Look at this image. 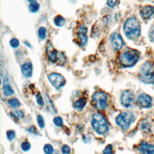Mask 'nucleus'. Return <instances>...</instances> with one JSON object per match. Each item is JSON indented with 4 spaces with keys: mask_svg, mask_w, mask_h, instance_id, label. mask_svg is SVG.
Returning <instances> with one entry per match:
<instances>
[{
    "mask_svg": "<svg viewBox=\"0 0 154 154\" xmlns=\"http://www.w3.org/2000/svg\"><path fill=\"white\" fill-rule=\"evenodd\" d=\"M123 31L126 36L131 39L137 38L140 34L139 21L135 18H130L125 22Z\"/></svg>",
    "mask_w": 154,
    "mask_h": 154,
    "instance_id": "1",
    "label": "nucleus"
},
{
    "mask_svg": "<svg viewBox=\"0 0 154 154\" xmlns=\"http://www.w3.org/2000/svg\"><path fill=\"white\" fill-rule=\"evenodd\" d=\"M140 80L146 84L154 83V67L149 62L142 65L139 74Z\"/></svg>",
    "mask_w": 154,
    "mask_h": 154,
    "instance_id": "2",
    "label": "nucleus"
},
{
    "mask_svg": "<svg viewBox=\"0 0 154 154\" xmlns=\"http://www.w3.org/2000/svg\"><path fill=\"white\" fill-rule=\"evenodd\" d=\"M92 125L97 133L102 134L108 131V127L105 117L100 113H95L92 116Z\"/></svg>",
    "mask_w": 154,
    "mask_h": 154,
    "instance_id": "3",
    "label": "nucleus"
},
{
    "mask_svg": "<svg viewBox=\"0 0 154 154\" xmlns=\"http://www.w3.org/2000/svg\"><path fill=\"white\" fill-rule=\"evenodd\" d=\"M139 57V54L135 51H127L120 57V63L124 67H131L136 63Z\"/></svg>",
    "mask_w": 154,
    "mask_h": 154,
    "instance_id": "4",
    "label": "nucleus"
},
{
    "mask_svg": "<svg viewBox=\"0 0 154 154\" xmlns=\"http://www.w3.org/2000/svg\"><path fill=\"white\" fill-rule=\"evenodd\" d=\"M134 121V117L133 114L130 113H122L116 119V123L124 130L128 129Z\"/></svg>",
    "mask_w": 154,
    "mask_h": 154,
    "instance_id": "5",
    "label": "nucleus"
},
{
    "mask_svg": "<svg viewBox=\"0 0 154 154\" xmlns=\"http://www.w3.org/2000/svg\"><path fill=\"white\" fill-rule=\"evenodd\" d=\"M107 95L102 92H98L93 94L92 101L94 106L98 110H104L107 106Z\"/></svg>",
    "mask_w": 154,
    "mask_h": 154,
    "instance_id": "6",
    "label": "nucleus"
},
{
    "mask_svg": "<svg viewBox=\"0 0 154 154\" xmlns=\"http://www.w3.org/2000/svg\"><path fill=\"white\" fill-rule=\"evenodd\" d=\"M121 103L122 105L126 108H128L134 103V95L131 90H125L121 95Z\"/></svg>",
    "mask_w": 154,
    "mask_h": 154,
    "instance_id": "7",
    "label": "nucleus"
},
{
    "mask_svg": "<svg viewBox=\"0 0 154 154\" xmlns=\"http://www.w3.org/2000/svg\"><path fill=\"white\" fill-rule=\"evenodd\" d=\"M49 80L56 89H59L63 86L65 84V79L59 73H53L49 75Z\"/></svg>",
    "mask_w": 154,
    "mask_h": 154,
    "instance_id": "8",
    "label": "nucleus"
},
{
    "mask_svg": "<svg viewBox=\"0 0 154 154\" xmlns=\"http://www.w3.org/2000/svg\"><path fill=\"white\" fill-rule=\"evenodd\" d=\"M111 46L115 50H119L123 45V41L121 35L118 33H113L110 37Z\"/></svg>",
    "mask_w": 154,
    "mask_h": 154,
    "instance_id": "9",
    "label": "nucleus"
},
{
    "mask_svg": "<svg viewBox=\"0 0 154 154\" xmlns=\"http://www.w3.org/2000/svg\"><path fill=\"white\" fill-rule=\"evenodd\" d=\"M139 104L142 108H149L152 105V100L151 97L147 94H141L138 98Z\"/></svg>",
    "mask_w": 154,
    "mask_h": 154,
    "instance_id": "10",
    "label": "nucleus"
},
{
    "mask_svg": "<svg viewBox=\"0 0 154 154\" xmlns=\"http://www.w3.org/2000/svg\"><path fill=\"white\" fill-rule=\"evenodd\" d=\"M47 54L50 61L53 63H55L58 61V53L53 47L50 42H48L47 44Z\"/></svg>",
    "mask_w": 154,
    "mask_h": 154,
    "instance_id": "11",
    "label": "nucleus"
},
{
    "mask_svg": "<svg viewBox=\"0 0 154 154\" xmlns=\"http://www.w3.org/2000/svg\"><path fill=\"white\" fill-rule=\"evenodd\" d=\"M87 31V28L84 25H81L79 28L78 36L79 42H80V46L81 47H84L87 42V36L86 35Z\"/></svg>",
    "mask_w": 154,
    "mask_h": 154,
    "instance_id": "12",
    "label": "nucleus"
},
{
    "mask_svg": "<svg viewBox=\"0 0 154 154\" xmlns=\"http://www.w3.org/2000/svg\"><path fill=\"white\" fill-rule=\"evenodd\" d=\"M140 14L143 19H149L154 16V7L151 5H146L141 10Z\"/></svg>",
    "mask_w": 154,
    "mask_h": 154,
    "instance_id": "13",
    "label": "nucleus"
},
{
    "mask_svg": "<svg viewBox=\"0 0 154 154\" xmlns=\"http://www.w3.org/2000/svg\"><path fill=\"white\" fill-rule=\"evenodd\" d=\"M139 149L142 154H154V145L143 141L140 145Z\"/></svg>",
    "mask_w": 154,
    "mask_h": 154,
    "instance_id": "14",
    "label": "nucleus"
},
{
    "mask_svg": "<svg viewBox=\"0 0 154 154\" xmlns=\"http://www.w3.org/2000/svg\"><path fill=\"white\" fill-rule=\"evenodd\" d=\"M33 67L32 65L30 62H27L22 67V72L26 77H30L32 75Z\"/></svg>",
    "mask_w": 154,
    "mask_h": 154,
    "instance_id": "15",
    "label": "nucleus"
},
{
    "mask_svg": "<svg viewBox=\"0 0 154 154\" xmlns=\"http://www.w3.org/2000/svg\"><path fill=\"white\" fill-rule=\"evenodd\" d=\"M87 102V100L84 98H81L80 99H79L78 100H77L75 103L73 104V107L76 109H78V110H81L82 108H83L84 107V106L86 104Z\"/></svg>",
    "mask_w": 154,
    "mask_h": 154,
    "instance_id": "16",
    "label": "nucleus"
},
{
    "mask_svg": "<svg viewBox=\"0 0 154 154\" xmlns=\"http://www.w3.org/2000/svg\"><path fill=\"white\" fill-rule=\"evenodd\" d=\"M45 99H46L47 108L49 110V111L52 113H56V111L55 110L53 102L51 101L50 98H49V96L47 95H46V96H45Z\"/></svg>",
    "mask_w": 154,
    "mask_h": 154,
    "instance_id": "17",
    "label": "nucleus"
},
{
    "mask_svg": "<svg viewBox=\"0 0 154 154\" xmlns=\"http://www.w3.org/2000/svg\"><path fill=\"white\" fill-rule=\"evenodd\" d=\"M54 23L57 26L61 27L65 23V19L61 16H57L54 18Z\"/></svg>",
    "mask_w": 154,
    "mask_h": 154,
    "instance_id": "18",
    "label": "nucleus"
},
{
    "mask_svg": "<svg viewBox=\"0 0 154 154\" xmlns=\"http://www.w3.org/2000/svg\"><path fill=\"white\" fill-rule=\"evenodd\" d=\"M3 92H4V95H5L6 96H11L14 93L13 89L10 87V85L9 84H5L4 85Z\"/></svg>",
    "mask_w": 154,
    "mask_h": 154,
    "instance_id": "19",
    "label": "nucleus"
},
{
    "mask_svg": "<svg viewBox=\"0 0 154 154\" xmlns=\"http://www.w3.org/2000/svg\"><path fill=\"white\" fill-rule=\"evenodd\" d=\"M9 105L13 108H17L20 106V102L16 98H12L9 100Z\"/></svg>",
    "mask_w": 154,
    "mask_h": 154,
    "instance_id": "20",
    "label": "nucleus"
},
{
    "mask_svg": "<svg viewBox=\"0 0 154 154\" xmlns=\"http://www.w3.org/2000/svg\"><path fill=\"white\" fill-rule=\"evenodd\" d=\"M46 29H45V27H41L39 29L38 33H39V36L40 39H41L42 40H43L45 39V37H46Z\"/></svg>",
    "mask_w": 154,
    "mask_h": 154,
    "instance_id": "21",
    "label": "nucleus"
},
{
    "mask_svg": "<svg viewBox=\"0 0 154 154\" xmlns=\"http://www.w3.org/2000/svg\"><path fill=\"white\" fill-rule=\"evenodd\" d=\"M39 4L38 3H37L36 2H34V3H31L30 5V9L31 10V12L35 13L37 12L38 10L39 9Z\"/></svg>",
    "mask_w": 154,
    "mask_h": 154,
    "instance_id": "22",
    "label": "nucleus"
},
{
    "mask_svg": "<svg viewBox=\"0 0 154 154\" xmlns=\"http://www.w3.org/2000/svg\"><path fill=\"white\" fill-rule=\"evenodd\" d=\"M43 149H44V152L45 154H51L54 151L53 147L49 144L45 145L44 146Z\"/></svg>",
    "mask_w": 154,
    "mask_h": 154,
    "instance_id": "23",
    "label": "nucleus"
},
{
    "mask_svg": "<svg viewBox=\"0 0 154 154\" xmlns=\"http://www.w3.org/2000/svg\"><path fill=\"white\" fill-rule=\"evenodd\" d=\"M54 123L56 125L57 127H62L63 124V120L60 117H55L54 119Z\"/></svg>",
    "mask_w": 154,
    "mask_h": 154,
    "instance_id": "24",
    "label": "nucleus"
},
{
    "mask_svg": "<svg viewBox=\"0 0 154 154\" xmlns=\"http://www.w3.org/2000/svg\"><path fill=\"white\" fill-rule=\"evenodd\" d=\"M21 147H22V150H23L24 151H28V150H29L30 149L31 145H30V143L29 142L24 141V142H23L22 143Z\"/></svg>",
    "mask_w": 154,
    "mask_h": 154,
    "instance_id": "25",
    "label": "nucleus"
},
{
    "mask_svg": "<svg viewBox=\"0 0 154 154\" xmlns=\"http://www.w3.org/2000/svg\"><path fill=\"white\" fill-rule=\"evenodd\" d=\"M37 123L39 125V127H41V128H44V127H45L44 119L41 115H38V116H37Z\"/></svg>",
    "mask_w": 154,
    "mask_h": 154,
    "instance_id": "26",
    "label": "nucleus"
},
{
    "mask_svg": "<svg viewBox=\"0 0 154 154\" xmlns=\"http://www.w3.org/2000/svg\"><path fill=\"white\" fill-rule=\"evenodd\" d=\"M149 36L151 41L152 42H154V22L151 27L149 32Z\"/></svg>",
    "mask_w": 154,
    "mask_h": 154,
    "instance_id": "27",
    "label": "nucleus"
},
{
    "mask_svg": "<svg viewBox=\"0 0 154 154\" xmlns=\"http://www.w3.org/2000/svg\"><path fill=\"white\" fill-rule=\"evenodd\" d=\"M10 44L11 46H12L13 48H17L19 45V42L18 39H13L10 41Z\"/></svg>",
    "mask_w": 154,
    "mask_h": 154,
    "instance_id": "28",
    "label": "nucleus"
},
{
    "mask_svg": "<svg viewBox=\"0 0 154 154\" xmlns=\"http://www.w3.org/2000/svg\"><path fill=\"white\" fill-rule=\"evenodd\" d=\"M7 136L9 140H12L15 137V132L12 130L8 131L7 132Z\"/></svg>",
    "mask_w": 154,
    "mask_h": 154,
    "instance_id": "29",
    "label": "nucleus"
},
{
    "mask_svg": "<svg viewBox=\"0 0 154 154\" xmlns=\"http://www.w3.org/2000/svg\"><path fill=\"white\" fill-rule=\"evenodd\" d=\"M104 154H112L113 153V147L112 145H108L105 148L103 152Z\"/></svg>",
    "mask_w": 154,
    "mask_h": 154,
    "instance_id": "30",
    "label": "nucleus"
},
{
    "mask_svg": "<svg viewBox=\"0 0 154 154\" xmlns=\"http://www.w3.org/2000/svg\"><path fill=\"white\" fill-rule=\"evenodd\" d=\"M36 99H37V104L39 105H41V106H42L44 104V102H43V99L42 98V95H41V93H38L37 96H36Z\"/></svg>",
    "mask_w": 154,
    "mask_h": 154,
    "instance_id": "31",
    "label": "nucleus"
},
{
    "mask_svg": "<svg viewBox=\"0 0 154 154\" xmlns=\"http://www.w3.org/2000/svg\"><path fill=\"white\" fill-rule=\"evenodd\" d=\"M12 116H15V117L16 118H22L24 116V113L21 111H16L14 113H11Z\"/></svg>",
    "mask_w": 154,
    "mask_h": 154,
    "instance_id": "32",
    "label": "nucleus"
},
{
    "mask_svg": "<svg viewBox=\"0 0 154 154\" xmlns=\"http://www.w3.org/2000/svg\"><path fill=\"white\" fill-rule=\"evenodd\" d=\"M61 151H62V152L64 154H68L70 153L71 149L67 145H63L61 147Z\"/></svg>",
    "mask_w": 154,
    "mask_h": 154,
    "instance_id": "33",
    "label": "nucleus"
},
{
    "mask_svg": "<svg viewBox=\"0 0 154 154\" xmlns=\"http://www.w3.org/2000/svg\"><path fill=\"white\" fill-rule=\"evenodd\" d=\"M117 0H107V4L111 7H113L116 4Z\"/></svg>",
    "mask_w": 154,
    "mask_h": 154,
    "instance_id": "34",
    "label": "nucleus"
},
{
    "mask_svg": "<svg viewBox=\"0 0 154 154\" xmlns=\"http://www.w3.org/2000/svg\"><path fill=\"white\" fill-rule=\"evenodd\" d=\"M141 128L145 130H149L150 126H149V125L147 123H143L141 124Z\"/></svg>",
    "mask_w": 154,
    "mask_h": 154,
    "instance_id": "35",
    "label": "nucleus"
},
{
    "mask_svg": "<svg viewBox=\"0 0 154 154\" xmlns=\"http://www.w3.org/2000/svg\"><path fill=\"white\" fill-rule=\"evenodd\" d=\"M28 1L31 2V3H34V2H36L37 0H28Z\"/></svg>",
    "mask_w": 154,
    "mask_h": 154,
    "instance_id": "36",
    "label": "nucleus"
},
{
    "mask_svg": "<svg viewBox=\"0 0 154 154\" xmlns=\"http://www.w3.org/2000/svg\"><path fill=\"white\" fill-rule=\"evenodd\" d=\"M55 154H58V153H55Z\"/></svg>",
    "mask_w": 154,
    "mask_h": 154,
    "instance_id": "37",
    "label": "nucleus"
}]
</instances>
